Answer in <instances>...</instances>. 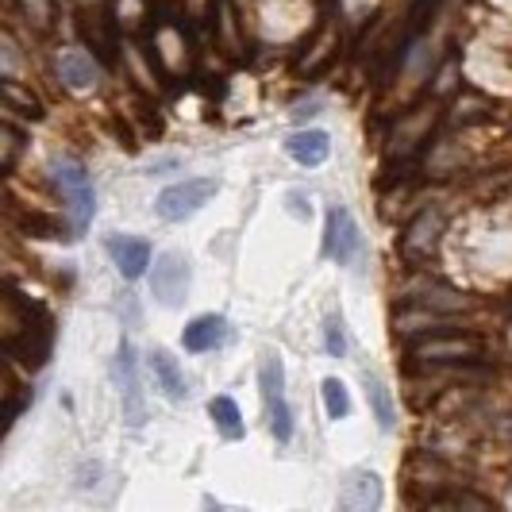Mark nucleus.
<instances>
[{"label": "nucleus", "instance_id": "f257e3e1", "mask_svg": "<svg viewBox=\"0 0 512 512\" xmlns=\"http://www.w3.org/2000/svg\"><path fill=\"white\" fill-rule=\"evenodd\" d=\"M54 185L62 189V201H66V212H70V220H74L77 231L89 228V220H93V212H97V193H93V178H89V170L74 162V158H54Z\"/></svg>", "mask_w": 512, "mask_h": 512}, {"label": "nucleus", "instance_id": "f03ea898", "mask_svg": "<svg viewBox=\"0 0 512 512\" xmlns=\"http://www.w3.org/2000/svg\"><path fill=\"white\" fill-rule=\"evenodd\" d=\"M258 385H262V401L270 409V432L278 443H289L293 439V412L285 401V366L274 351H266L258 362Z\"/></svg>", "mask_w": 512, "mask_h": 512}, {"label": "nucleus", "instance_id": "7ed1b4c3", "mask_svg": "<svg viewBox=\"0 0 512 512\" xmlns=\"http://www.w3.org/2000/svg\"><path fill=\"white\" fill-rule=\"evenodd\" d=\"M216 193H220V181L216 178H185V181H178V185H166V189L158 193V205L154 208H158L162 220L178 224L185 216L201 212Z\"/></svg>", "mask_w": 512, "mask_h": 512}, {"label": "nucleus", "instance_id": "20e7f679", "mask_svg": "<svg viewBox=\"0 0 512 512\" xmlns=\"http://www.w3.org/2000/svg\"><path fill=\"white\" fill-rule=\"evenodd\" d=\"M486 343L478 335H424L412 343V355L420 362H478Z\"/></svg>", "mask_w": 512, "mask_h": 512}, {"label": "nucleus", "instance_id": "39448f33", "mask_svg": "<svg viewBox=\"0 0 512 512\" xmlns=\"http://www.w3.org/2000/svg\"><path fill=\"white\" fill-rule=\"evenodd\" d=\"M189 282H193V274H189V258L178 255V251L158 255L154 274H151V293L158 297V305L178 308L181 301H185V293H189Z\"/></svg>", "mask_w": 512, "mask_h": 512}, {"label": "nucleus", "instance_id": "423d86ee", "mask_svg": "<svg viewBox=\"0 0 512 512\" xmlns=\"http://www.w3.org/2000/svg\"><path fill=\"white\" fill-rule=\"evenodd\" d=\"M324 255L339 262V266H351L362 255V231L355 224V216L347 208L335 205L328 212V231H324Z\"/></svg>", "mask_w": 512, "mask_h": 512}, {"label": "nucleus", "instance_id": "0eeeda50", "mask_svg": "<svg viewBox=\"0 0 512 512\" xmlns=\"http://www.w3.org/2000/svg\"><path fill=\"white\" fill-rule=\"evenodd\" d=\"M116 382H120L124 420H128L131 428H143L147 405H143V389H139V374H135V347H131L128 339L120 343V355H116Z\"/></svg>", "mask_w": 512, "mask_h": 512}, {"label": "nucleus", "instance_id": "6e6552de", "mask_svg": "<svg viewBox=\"0 0 512 512\" xmlns=\"http://www.w3.org/2000/svg\"><path fill=\"white\" fill-rule=\"evenodd\" d=\"M339 509L343 512H374L382 509V478L374 470H351L347 482L339 489Z\"/></svg>", "mask_w": 512, "mask_h": 512}, {"label": "nucleus", "instance_id": "1a4fd4ad", "mask_svg": "<svg viewBox=\"0 0 512 512\" xmlns=\"http://www.w3.org/2000/svg\"><path fill=\"white\" fill-rule=\"evenodd\" d=\"M108 255L116 262V270L135 282V278H143L147 274V266H151V243L147 239H131V235H112L108 239Z\"/></svg>", "mask_w": 512, "mask_h": 512}, {"label": "nucleus", "instance_id": "9d476101", "mask_svg": "<svg viewBox=\"0 0 512 512\" xmlns=\"http://www.w3.org/2000/svg\"><path fill=\"white\" fill-rule=\"evenodd\" d=\"M228 320L224 316H216V312H208V316H197L185 332H181V343H185V351H193V355H205V351H216V347H224L228 343Z\"/></svg>", "mask_w": 512, "mask_h": 512}, {"label": "nucleus", "instance_id": "9b49d317", "mask_svg": "<svg viewBox=\"0 0 512 512\" xmlns=\"http://www.w3.org/2000/svg\"><path fill=\"white\" fill-rule=\"evenodd\" d=\"M285 154L301 166H324L328 154H332V135L320 128H308V131H293L285 139Z\"/></svg>", "mask_w": 512, "mask_h": 512}, {"label": "nucleus", "instance_id": "f8f14e48", "mask_svg": "<svg viewBox=\"0 0 512 512\" xmlns=\"http://www.w3.org/2000/svg\"><path fill=\"white\" fill-rule=\"evenodd\" d=\"M151 370H154V378H158V385H162V393H166L174 405L189 401V382H185V374H181L178 359H174L166 347H154L151 351Z\"/></svg>", "mask_w": 512, "mask_h": 512}, {"label": "nucleus", "instance_id": "ddd939ff", "mask_svg": "<svg viewBox=\"0 0 512 512\" xmlns=\"http://www.w3.org/2000/svg\"><path fill=\"white\" fill-rule=\"evenodd\" d=\"M58 74H62V81H66L70 89L85 93V89H93V85H97L101 70H97V62H93V54L62 51V54H58Z\"/></svg>", "mask_w": 512, "mask_h": 512}, {"label": "nucleus", "instance_id": "4468645a", "mask_svg": "<svg viewBox=\"0 0 512 512\" xmlns=\"http://www.w3.org/2000/svg\"><path fill=\"white\" fill-rule=\"evenodd\" d=\"M439 231H443V216L439 212H420L416 224L409 228V235H405V255L412 258L432 255L439 243Z\"/></svg>", "mask_w": 512, "mask_h": 512}, {"label": "nucleus", "instance_id": "2eb2a0df", "mask_svg": "<svg viewBox=\"0 0 512 512\" xmlns=\"http://www.w3.org/2000/svg\"><path fill=\"white\" fill-rule=\"evenodd\" d=\"M208 416H212L216 432H220V436L228 439V443H239V439L247 436L243 412H239V405H235L231 397H212V401H208Z\"/></svg>", "mask_w": 512, "mask_h": 512}, {"label": "nucleus", "instance_id": "dca6fc26", "mask_svg": "<svg viewBox=\"0 0 512 512\" xmlns=\"http://www.w3.org/2000/svg\"><path fill=\"white\" fill-rule=\"evenodd\" d=\"M366 401H370V409H374L378 428H382V432H393V424H397V405H393V397H389V389H385L382 378H370V374H366Z\"/></svg>", "mask_w": 512, "mask_h": 512}, {"label": "nucleus", "instance_id": "f3484780", "mask_svg": "<svg viewBox=\"0 0 512 512\" xmlns=\"http://www.w3.org/2000/svg\"><path fill=\"white\" fill-rule=\"evenodd\" d=\"M443 320H447V316H443V312H439V308H409V312H401V316H397V332L401 335H420V339H424V335H432V328H436V324H443Z\"/></svg>", "mask_w": 512, "mask_h": 512}, {"label": "nucleus", "instance_id": "a211bd4d", "mask_svg": "<svg viewBox=\"0 0 512 512\" xmlns=\"http://www.w3.org/2000/svg\"><path fill=\"white\" fill-rule=\"evenodd\" d=\"M4 104H8V112H20V116H27V120H43V104L35 101L31 93H24L12 77L4 81Z\"/></svg>", "mask_w": 512, "mask_h": 512}, {"label": "nucleus", "instance_id": "6ab92c4d", "mask_svg": "<svg viewBox=\"0 0 512 512\" xmlns=\"http://www.w3.org/2000/svg\"><path fill=\"white\" fill-rule=\"evenodd\" d=\"M320 393H324V409H328V420H347V412H351L347 385L339 382V378H324Z\"/></svg>", "mask_w": 512, "mask_h": 512}, {"label": "nucleus", "instance_id": "aec40b11", "mask_svg": "<svg viewBox=\"0 0 512 512\" xmlns=\"http://www.w3.org/2000/svg\"><path fill=\"white\" fill-rule=\"evenodd\" d=\"M324 351H328L332 359H343V355H347V335H343V320H339V316H328V324H324Z\"/></svg>", "mask_w": 512, "mask_h": 512}, {"label": "nucleus", "instance_id": "412c9836", "mask_svg": "<svg viewBox=\"0 0 512 512\" xmlns=\"http://www.w3.org/2000/svg\"><path fill=\"white\" fill-rule=\"evenodd\" d=\"M432 505H451V509H489L486 497H470V493H451V497H432Z\"/></svg>", "mask_w": 512, "mask_h": 512}, {"label": "nucleus", "instance_id": "4be33fe9", "mask_svg": "<svg viewBox=\"0 0 512 512\" xmlns=\"http://www.w3.org/2000/svg\"><path fill=\"white\" fill-rule=\"evenodd\" d=\"M24 8H27V16L35 12V24H39V27H51L54 8L47 4V0H24Z\"/></svg>", "mask_w": 512, "mask_h": 512}, {"label": "nucleus", "instance_id": "5701e85b", "mask_svg": "<svg viewBox=\"0 0 512 512\" xmlns=\"http://www.w3.org/2000/svg\"><path fill=\"white\" fill-rule=\"evenodd\" d=\"M285 201H289V212H293L297 220H308V216H312V205H308V197L301 193V189H293Z\"/></svg>", "mask_w": 512, "mask_h": 512}]
</instances>
